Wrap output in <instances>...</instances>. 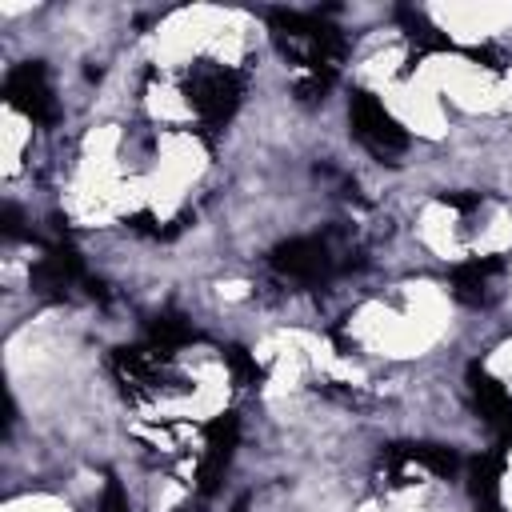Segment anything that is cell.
Instances as JSON below:
<instances>
[{"label": "cell", "mask_w": 512, "mask_h": 512, "mask_svg": "<svg viewBox=\"0 0 512 512\" xmlns=\"http://www.w3.org/2000/svg\"><path fill=\"white\" fill-rule=\"evenodd\" d=\"M404 456L424 464L432 476H444V480H452L460 472V456L452 448H444V444H404Z\"/></svg>", "instance_id": "14"}, {"label": "cell", "mask_w": 512, "mask_h": 512, "mask_svg": "<svg viewBox=\"0 0 512 512\" xmlns=\"http://www.w3.org/2000/svg\"><path fill=\"white\" fill-rule=\"evenodd\" d=\"M4 96L16 112H24L32 124H56V100H52V88H48V72L44 64H20L8 72L4 80Z\"/></svg>", "instance_id": "5"}, {"label": "cell", "mask_w": 512, "mask_h": 512, "mask_svg": "<svg viewBox=\"0 0 512 512\" xmlns=\"http://www.w3.org/2000/svg\"><path fill=\"white\" fill-rule=\"evenodd\" d=\"M476 512H504L500 500H476Z\"/></svg>", "instance_id": "19"}, {"label": "cell", "mask_w": 512, "mask_h": 512, "mask_svg": "<svg viewBox=\"0 0 512 512\" xmlns=\"http://www.w3.org/2000/svg\"><path fill=\"white\" fill-rule=\"evenodd\" d=\"M224 360H228V368H232L236 384H260V380H264L260 364H256L240 344H228V348H224Z\"/></svg>", "instance_id": "15"}, {"label": "cell", "mask_w": 512, "mask_h": 512, "mask_svg": "<svg viewBox=\"0 0 512 512\" xmlns=\"http://www.w3.org/2000/svg\"><path fill=\"white\" fill-rule=\"evenodd\" d=\"M468 388H472V400H476L480 416L488 420V428H496V436L504 444L512 436V392L496 376H488L480 364L468 368Z\"/></svg>", "instance_id": "7"}, {"label": "cell", "mask_w": 512, "mask_h": 512, "mask_svg": "<svg viewBox=\"0 0 512 512\" xmlns=\"http://www.w3.org/2000/svg\"><path fill=\"white\" fill-rule=\"evenodd\" d=\"M236 440H240V416L236 412H224L208 424V452H204V464H200V492H216L232 452H236Z\"/></svg>", "instance_id": "8"}, {"label": "cell", "mask_w": 512, "mask_h": 512, "mask_svg": "<svg viewBox=\"0 0 512 512\" xmlns=\"http://www.w3.org/2000/svg\"><path fill=\"white\" fill-rule=\"evenodd\" d=\"M268 264L280 276H292L304 284H320L336 272V256H332L328 236H292L268 252Z\"/></svg>", "instance_id": "4"}, {"label": "cell", "mask_w": 512, "mask_h": 512, "mask_svg": "<svg viewBox=\"0 0 512 512\" xmlns=\"http://www.w3.org/2000/svg\"><path fill=\"white\" fill-rule=\"evenodd\" d=\"M148 340H152L156 352H172V348H180V344L192 340V328H188V320L180 312H160L148 324Z\"/></svg>", "instance_id": "13"}, {"label": "cell", "mask_w": 512, "mask_h": 512, "mask_svg": "<svg viewBox=\"0 0 512 512\" xmlns=\"http://www.w3.org/2000/svg\"><path fill=\"white\" fill-rule=\"evenodd\" d=\"M268 24H272V40L276 48L296 60L304 72H316V76H336L348 44L340 36L336 24H328L324 16L316 12H288V8H272L268 12Z\"/></svg>", "instance_id": "1"}, {"label": "cell", "mask_w": 512, "mask_h": 512, "mask_svg": "<svg viewBox=\"0 0 512 512\" xmlns=\"http://www.w3.org/2000/svg\"><path fill=\"white\" fill-rule=\"evenodd\" d=\"M440 204H448V208H476L480 196H476V192H468V196H460V192H444Z\"/></svg>", "instance_id": "18"}, {"label": "cell", "mask_w": 512, "mask_h": 512, "mask_svg": "<svg viewBox=\"0 0 512 512\" xmlns=\"http://www.w3.org/2000/svg\"><path fill=\"white\" fill-rule=\"evenodd\" d=\"M76 280H88V276H84L80 252H76L68 240L52 244V248L36 260V268H32V288H36L40 296H52V300H60Z\"/></svg>", "instance_id": "6"}, {"label": "cell", "mask_w": 512, "mask_h": 512, "mask_svg": "<svg viewBox=\"0 0 512 512\" xmlns=\"http://www.w3.org/2000/svg\"><path fill=\"white\" fill-rule=\"evenodd\" d=\"M0 228H4V236H28V228H24L20 212H16V204H4V212H0Z\"/></svg>", "instance_id": "17"}, {"label": "cell", "mask_w": 512, "mask_h": 512, "mask_svg": "<svg viewBox=\"0 0 512 512\" xmlns=\"http://www.w3.org/2000/svg\"><path fill=\"white\" fill-rule=\"evenodd\" d=\"M500 476H504V448L476 456L472 460V500H500Z\"/></svg>", "instance_id": "11"}, {"label": "cell", "mask_w": 512, "mask_h": 512, "mask_svg": "<svg viewBox=\"0 0 512 512\" xmlns=\"http://www.w3.org/2000/svg\"><path fill=\"white\" fill-rule=\"evenodd\" d=\"M396 16H400V24H404L408 40L416 44V52H444V48H452V44H448V36H444V32H440L424 12H416V8H400Z\"/></svg>", "instance_id": "12"}, {"label": "cell", "mask_w": 512, "mask_h": 512, "mask_svg": "<svg viewBox=\"0 0 512 512\" xmlns=\"http://www.w3.org/2000/svg\"><path fill=\"white\" fill-rule=\"evenodd\" d=\"M100 512H128V496H124L120 480H112V476H108V484H104V496H100Z\"/></svg>", "instance_id": "16"}, {"label": "cell", "mask_w": 512, "mask_h": 512, "mask_svg": "<svg viewBox=\"0 0 512 512\" xmlns=\"http://www.w3.org/2000/svg\"><path fill=\"white\" fill-rule=\"evenodd\" d=\"M504 268L500 256H484V260H464L452 268V292L456 300L464 304H484V288H488V276H496Z\"/></svg>", "instance_id": "9"}, {"label": "cell", "mask_w": 512, "mask_h": 512, "mask_svg": "<svg viewBox=\"0 0 512 512\" xmlns=\"http://www.w3.org/2000/svg\"><path fill=\"white\" fill-rule=\"evenodd\" d=\"M240 96H244V76L232 68H200L188 80V100L200 112V120L212 128L232 120V112L240 108Z\"/></svg>", "instance_id": "3"}, {"label": "cell", "mask_w": 512, "mask_h": 512, "mask_svg": "<svg viewBox=\"0 0 512 512\" xmlns=\"http://www.w3.org/2000/svg\"><path fill=\"white\" fill-rule=\"evenodd\" d=\"M348 124H352V136L376 152V156H396L408 148V132L396 124L392 112H384V104L372 96V92H352L348 100Z\"/></svg>", "instance_id": "2"}, {"label": "cell", "mask_w": 512, "mask_h": 512, "mask_svg": "<svg viewBox=\"0 0 512 512\" xmlns=\"http://www.w3.org/2000/svg\"><path fill=\"white\" fill-rule=\"evenodd\" d=\"M112 372L128 396H136L152 380V352L148 348H116L112 352Z\"/></svg>", "instance_id": "10"}]
</instances>
